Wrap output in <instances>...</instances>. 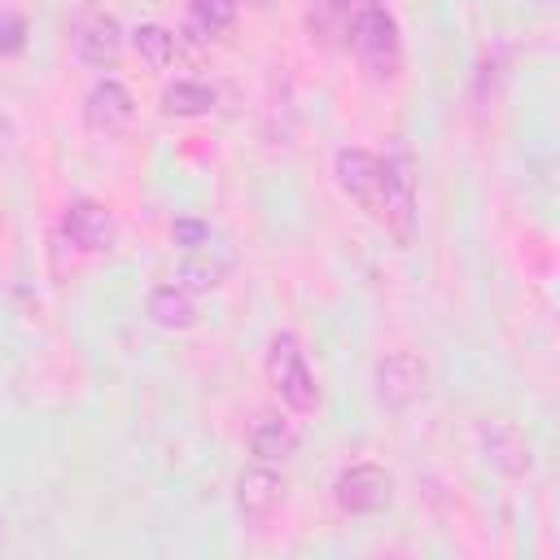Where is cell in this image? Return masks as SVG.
<instances>
[{
  "mask_svg": "<svg viewBox=\"0 0 560 560\" xmlns=\"http://www.w3.org/2000/svg\"><path fill=\"white\" fill-rule=\"evenodd\" d=\"M332 179H337V188H341L359 210H368V214L376 219V210H381V188H385V158H381V153H372V149H363V144L337 149V153H332Z\"/></svg>",
  "mask_w": 560,
  "mask_h": 560,
  "instance_id": "cell-4",
  "label": "cell"
},
{
  "mask_svg": "<svg viewBox=\"0 0 560 560\" xmlns=\"http://www.w3.org/2000/svg\"><path fill=\"white\" fill-rule=\"evenodd\" d=\"M477 446H481L486 464L503 477H525L534 468V451L512 420H499V416L477 420Z\"/></svg>",
  "mask_w": 560,
  "mask_h": 560,
  "instance_id": "cell-9",
  "label": "cell"
},
{
  "mask_svg": "<svg viewBox=\"0 0 560 560\" xmlns=\"http://www.w3.org/2000/svg\"><path fill=\"white\" fill-rule=\"evenodd\" d=\"M429 389V368L416 350H385L376 363H372V394L385 411L402 416L411 411Z\"/></svg>",
  "mask_w": 560,
  "mask_h": 560,
  "instance_id": "cell-3",
  "label": "cell"
},
{
  "mask_svg": "<svg viewBox=\"0 0 560 560\" xmlns=\"http://www.w3.org/2000/svg\"><path fill=\"white\" fill-rule=\"evenodd\" d=\"M346 48L359 57V66L372 79H394L402 66V35H398L394 13L381 0H350Z\"/></svg>",
  "mask_w": 560,
  "mask_h": 560,
  "instance_id": "cell-1",
  "label": "cell"
},
{
  "mask_svg": "<svg viewBox=\"0 0 560 560\" xmlns=\"http://www.w3.org/2000/svg\"><path fill=\"white\" fill-rule=\"evenodd\" d=\"M332 499H337V508L350 512V516H376V512H385V508L394 503V477H389L381 464L359 459V464H350V468L337 472Z\"/></svg>",
  "mask_w": 560,
  "mask_h": 560,
  "instance_id": "cell-5",
  "label": "cell"
},
{
  "mask_svg": "<svg viewBox=\"0 0 560 560\" xmlns=\"http://www.w3.org/2000/svg\"><path fill=\"white\" fill-rule=\"evenodd\" d=\"M9 140H13V122H9L4 114H0V153L9 149Z\"/></svg>",
  "mask_w": 560,
  "mask_h": 560,
  "instance_id": "cell-21",
  "label": "cell"
},
{
  "mask_svg": "<svg viewBox=\"0 0 560 560\" xmlns=\"http://www.w3.org/2000/svg\"><path fill=\"white\" fill-rule=\"evenodd\" d=\"M171 241H175L179 249H197V245L214 241V228L201 223V219H175V223H171Z\"/></svg>",
  "mask_w": 560,
  "mask_h": 560,
  "instance_id": "cell-19",
  "label": "cell"
},
{
  "mask_svg": "<svg viewBox=\"0 0 560 560\" xmlns=\"http://www.w3.org/2000/svg\"><path fill=\"white\" fill-rule=\"evenodd\" d=\"M122 26L114 13H92L79 31H74V57L88 66V70H109L118 57H122Z\"/></svg>",
  "mask_w": 560,
  "mask_h": 560,
  "instance_id": "cell-12",
  "label": "cell"
},
{
  "mask_svg": "<svg viewBox=\"0 0 560 560\" xmlns=\"http://www.w3.org/2000/svg\"><path fill=\"white\" fill-rule=\"evenodd\" d=\"M232 267H236V249L223 236H214L197 249H184L175 267V284H184L188 293H206V289H219L232 276Z\"/></svg>",
  "mask_w": 560,
  "mask_h": 560,
  "instance_id": "cell-10",
  "label": "cell"
},
{
  "mask_svg": "<svg viewBox=\"0 0 560 560\" xmlns=\"http://www.w3.org/2000/svg\"><path fill=\"white\" fill-rule=\"evenodd\" d=\"M214 101H219V92L210 83H201V79H175L162 92V114L166 118H201V114L214 109Z\"/></svg>",
  "mask_w": 560,
  "mask_h": 560,
  "instance_id": "cell-15",
  "label": "cell"
},
{
  "mask_svg": "<svg viewBox=\"0 0 560 560\" xmlns=\"http://www.w3.org/2000/svg\"><path fill=\"white\" fill-rule=\"evenodd\" d=\"M131 118H136V101H131V92L118 79H96L92 92L83 96V122L92 131H101V136L127 131Z\"/></svg>",
  "mask_w": 560,
  "mask_h": 560,
  "instance_id": "cell-11",
  "label": "cell"
},
{
  "mask_svg": "<svg viewBox=\"0 0 560 560\" xmlns=\"http://www.w3.org/2000/svg\"><path fill=\"white\" fill-rule=\"evenodd\" d=\"M61 236L79 254H109L118 245V219L109 206H101L92 197H74L61 214Z\"/></svg>",
  "mask_w": 560,
  "mask_h": 560,
  "instance_id": "cell-6",
  "label": "cell"
},
{
  "mask_svg": "<svg viewBox=\"0 0 560 560\" xmlns=\"http://www.w3.org/2000/svg\"><path fill=\"white\" fill-rule=\"evenodd\" d=\"M131 48H136V57L149 66V70H166L171 61H175V35L162 26V22H140V26H131Z\"/></svg>",
  "mask_w": 560,
  "mask_h": 560,
  "instance_id": "cell-16",
  "label": "cell"
},
{
  "mask_svg": "<svg viewBox=\"0 0 560 560\" xmlns=\"http://www.w3.org/2000/svg\"><path fill=\"white\" fill-rule=\"evenodd\" d=\"M376 223L394 228L398 241L411 236V223H416V175H411V158L407 153H389L385 158V188H381Z\"/></svg>",
  "mask_w": 560,
  "mask_h": 560,
  "instance_id": "cell-8",
  "label": "cell"
},
{
  "mask_svg": "<svg viewBox=\"0 0 560 560\" xmlns=\"http://www.w3.org/2000/svg\"><path fill=\"white\" fill-rule=\"evenodd\" d=\"M262 372H267V385L280 394V402L298 416H311L319 407V385H315V372L306 363V350H302V337L298 332H276L267 341V359H262Z\"/></svg>",
  "mask_w": 560,
  "mask_h": 560,
  "instance_id": "cell-2",
  "label": "cell"
},
{
  "mask_svg": "<svg viewBox=\"0 0 560 560\" xmlns=\"http://www.w3.org/2000/svg\"><path fill=\"white\" fill-rule=\"evenodd\" d=\"M289 503V481L276 472V468H249L236 477V512L249 529H262L271 525Z\"/></svg>",
  "mask_w": 560,
  "mask_h": 560,
  "instance_id": "cell-7",
  "label": "cell"
},
{
  "mask_svg": "<svg viewBox=\"0 0 560 560\" xmlns=\"http://www.w3.org/2000/svg\"><path fill=\"white\" fill-rule=\"evenodd\" d=\"M311 35H319L324 44H346V22H350V0H315L311 13Z\"/></svg>",
  "mask_w": 560,
  "mask_h": 560,
  "instance_id": "cell-17",
  "label": "cell"
},
{
  "mask_svg": "<svg viewBox=\"0 0 560 560\" xmlns=\"http://www.w3.org/2000/svg\"><path fill=\"white\" fill-rule=\"evenodd\" d=\"M149 319L158 328H171V332H184L197 324V302L184 284H158L149 293Z\"/></svg>",
  "mask_w": 560,
  "mask_h": 560,
  "instance_id": "cell-14",
  "label": "cell"
},
{
  "mask_svg": "<svg viewBox=\"0 0 560 560\" xmlns=\"http://www.w3.org/2000/svg\"><path fill=\"white\" fill-rule=\"evenodd\" d=\"M236 22V0H188V26L206 39L223 35Z\"/></svg>",
  "mask_w": 560,
  "mask_h": 560,
  "instance_id": "cell-18",
  "label": "cell"
},
{
  "mask_svg": "<svg viewBox=\"0 0 560 560\" xmlns=\"http://www.w3.org/2000/svg\"><path fill=\"white\" fill-rule=\"evenodd\" d=\"M26 48V18L22 13H0V57H13Z\"/></svg>",
  "mask_w": 560,
  "mask_h": 560,
  "instance_id": "cell-20",
  "label": "cell"
},
{
  "mask_svg": "<svg viewBox=\"0 0 560 560\" xmlns=\"http://www.w3.org/2000/svg\"><path fill=\"white\" fill-rule=\"evenodd\" d=\"M245 442H249V455H254L258 464H284V459L298 455L302 433H298L289 420H280L276 411H262V416H254Z\"/></svg>",
  "mask_w": 560,
  "mask_h": 560,
  "instance_id": "cell-13",
  "label": "cell"
}]
</instances>
